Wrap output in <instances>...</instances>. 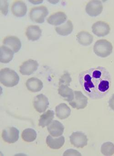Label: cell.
<instances>
[{
  "label": "cell",
  "mask_w": 114,
  "mask_h": 156,
  "mask_svg": "<svg viewBox=\"0 0 114 156\" xmlns=\"http://www.w3.org/2000/svg\"><path fill=\"white\" fill-rule=\"evenodd\" d=\"M81 87L92 99L103 98L111 87L110 73L105 67L98 66L82 72L79 76Z\"/></svg>",
  "instance_id": "6da1fadb"
},
{
  "label": "cell",
  "mask_w": 114,
  "mask_h": 156,
  "mask_svg": "<svg viewBox=\"0 0 114 156\" xmlns=\"http://www.w3.org/2000/svg\"><path fill=\"white\" fill-rule=\"evenodd\" d=\"M19 80V76L13 70L9 68H4L1 70L0 81L5 87H15L18 84Z\"/></svg>",
  "instance_id": "7a4b0ae2"
},
{
  "label": "cell",
  "mask_w": 114,
  "mask_h": 156,
  "mask_svg": "<svg viewBox=\"0 0 114 156\" xmlns=\"http://www.w3.org/2000/svg\"><path fill=\"white\" fill-rule=\"evenodd\" d=\"M113 46L106 40H99L96 41L94 46V51L97 56L105 58L112 53Z\"/></svg>",
  "instance_id": "3957f363"
},
{
  "label": "cell",
  "mask_w": 114,
  "mask_h": 156,
  "mask_svg": "<svg viewBox=\"0 0 114 156\" xmlns=\"http://www.w3.org/2000/svg\"><path fill=\"white\" fill-rule=\"evenodd\" d=\"M49 14L47 7L44 6L34 7L30 10L29 17L32 21L39 23H43Z\"/></svg>",
  "instance_id": "277c9868"
},
{
  "label": "cell",
  "mask_w": 114,
  "mask_h": 156,
  "mask_svg": "<svg viewBox=\"0 0 114 156\" xmlns=\"http://www.w3.org/2000/svg\"><path fill=\"white\" fill-rule=\"evenodd\" d=\"M69 103L73 108L82 109L87 106L88 98L81 91H74V99Z\"/></svg>",
  "instance_id": "5b68a950"
},
{
  "label": "cell",
  "mask_w": 114,
  "mask_h": 156,
  "mask_svg": "<svg viewBox=\"0 0 114 156\" xmlns=\"http://www.w3.org/2000/svg\"><path fill=\"white\" fill-rule=\"evenodd\" d=\"M2 136L5 142L9 144L14 143L18 140L19 131L16 128L10 127L3 130Z\"/></svg>",
  "instance_id": "8992f818"
},
{
  "label": "cell",
  "mask_w": 114,
  "mask_h": 156,
  "mask_svg": "<svg viewBox=\"0 0 114 156\" xmlns=\"http://www.w3.org/2000/svg\"><path fill=\"white\" fill-rule=\"evenodd\" d=\"M69 139L71 144L76 147L82 148L87 145V136L82 132H74L69 137Z\"/></svg>",
  "instance_id": "52a82bcc"
},
{
  "label": "cell",
  "mask_w": 114,
  "mask_h": 156,
  "mask_svg": "<svg viewBox=\"0 0 114 156\" xmlns=\"http://www.w3.org/2000/svg\"><path fill=\"white\" fill-rule=\"evenodd\" d=\"M33 106L34 108L39 113L44 112L49 106L48 98L43 94L37 95L33 100Z\"/></svg>",
  "instance_id": "ba28073f"
},
{
  "label": "cell",
  "mask_w": 114,
  "mask_h": 156,
  "mask_svg": "<svg viewBox=\"0 0 114 156\" xmlns=\"http://www.w3.org/2000/svg\"><path fill=\"white\" fill-rule=\"evenodd\" d=\"M103 9V5L99 1H91L87 4L86 11L91 17H96L101 14Z\"/></svg>",
  "instance_id": "9c48e42d"
},
{
  "label": "cell",
  "mask_w": 114,
  "mask_h": 156,
  "mask_svg": "<svg viewBox=\"0 0 114 156\" xmlns=\"http://www.w3.org/2000/svg\"><path fill=\"white\" fill-rule=\"evenodd\" d=\"M92 32L99 37H103L109 34L110 29L109 25L104 21H98L92 26Z\"/></svg>",
  "instance_id": "30bf717a"
},
{
  "label": "cell",
  "mask_w": 114,
  "mask_h": 156,
  "mask_svg": "<svg viewBox=\"0 0 114 156\" xmlns=\"http://www.w3.org/2000/svg\"><path fill=\"white\" fill-rule=\"evenodd\" d=\"M39 65V63L36 60H28L21 65L20 72L23 75H31L38 69Z\"/></svg>",
  "instance_id": "8fae6325"
},
{
  "label": "cell",
  "mask_w": 114,
  "mask_h": 156,
  "mask_svg": "<svg viewBox=\"0 0 114 156\" xmlns=\"http://www.w3.org/2000/svg\"><path fill=\"white\" fill-rule=\"evenodd\" d=\"M2 43L3 45L11 49L14 53L18 52L21 48V42L17 36H7L3 39Z\"/></svg>",
  "instance_id": "7c38bea8"
},
{
  "label": "cell",
  "mask_w": 114,
  "mask_h": 156,
  "mask_svg": "<svg viewBox=\"0 0 114 156\" xmlns=\"http://www.w3.org/2000/svg\"><path fill=\"white\" fill-rule=\"evenodd\" d=\"M47 129L52 136L58 137L63 135L65 127L62 123L58 120H53Z\"/></svg>",
  "instance_id": "4fadbf2b"
},
{
  "label": "cell",
  "mask_w": 114,
  "mask_h": 156,
  "mask_svg": "<svg viewBox=\"0 0 114 156\" xmlns=\"http://www.w3.org/2000/svg\"><path fill=\"white\" fill-rule=\"evenodd\" d=\"M11 11L16 17H22L27 13V6L25 2L22 1H16L12 5Z\"/></svg>",
  "instance_id": "5bb4252c"
},
{
  "label": "cell",
  "mask_w": 114,
  "mask_h": 156,
  "mask_svg": "<svg viewBox=\"0 0 114 156\" xmlns=\"http://www.w3.org/2000/svg\"><path fill=\"white\" fill-rule=\"evenodd\" d=\"M67 19V16L63 12H58L56 13L51 14L47 19V22L49 24L54 26L61 25L64 23Z\"/></svg>",
  "instance_id": "9a60e30c"
},
{
  "label": "cell",
  "mask_w": 114,
  "mask_h": 156,
  "mask_svg": "<svg viewBox=\"0 0 114 156\" xmlns=\"http://www.w3.org/2000/svg\"><path fill=\"white\" fill-rule=\"evenodd\" d=\"M41 29L38 25H30L26 29L25 34L29 40L36 41L39 39L42 35Z\"/></svg>",
  "instance_id": "2e32d148"
},
{
  "label": "cell",
  "mask_w": 114,
  "mask_h": 156,
  "mask_svg": "<svg viewBox=\"0 0 114 156\" xmlns=\"http://www.w3.org/2000/svg\"><path fill=\"white\" fill-rule=\"evenodd\" d=\"M26 86L28 90L32 92H39L43 87L42 81L35 77H32L28 79Z\"/></svg>",
  "instance_id": "e0dca14e"
},
{
  "label": "cell",
  "mask_w": 114,
  "mask_h": 156,
  "mask_svg": "<svg viewBox=\"0 0 114 156\" xmlns=\"http://www.w3.org/2000/svg\"><path fill=\"white\" fill-rule=\"evenodd\" d=\"M65 142V137L63 136L58 138H53L52 136L49 135L46 139L47 146L52 149L61 148L64 146Z\"/></svg>",
  "instance_id": "ac0fdd59"
},
{
  "label": "cell",
  "mask_w": 114,
  "mask_h": 156,
  "mask_svg": "<svg viewBox=\"0 0 114 156\" xmlns=\"http://www.w3.org/2000/svg\"><path fill=\"white\" fill-rule=\"evenodd\" d=\"M14 54V51L11 49L2 45L0 48V61L2 63H8L12 60Z\"/></svg>",
  "instance_id": "d6986e66"
},
{
  "label": "cell",
  "mask_w": 114,
  "mask_h": 156,
  "mask_svg": "<svg viewBox=\"0 0 114 156\" xmlns=\"http://www.w3.org/2000/svg\"><path fill=\"white\" fill-rule=\"evenodd\" d=\"M56 115L59 119H65L68 118L71 114L70 108L65 103H62L56 106L55 108Z\"/></svg>",
  "instance_id": "ffe728a7"
},
{
  "label": "cell",
  "mask_w": 114,
  "mask_h": 156,
  "mask_svg": "<svg viewBox=\"0 0 114 156\" xmlns=\"http://www.w3.org/2000/svg\"><path fill=\"white\" fill-rule=\"evenodd\" d=\"M78 41L83 46H89L93 41V36L89 33L86 31L79 32L76 35Z\"/></svg>",
  "instance_id": "44dd1931"
},
{
  "label": "cell",
  "mask_w": 114,
  "mask_h": 156,
  "mask_svg": "<svg viewBox=\"0 0 114 156\" xmlns=\"http://www.w3.org/2000/svg\"><path fill=\"white\" fill-rule=\"evenodd\" d=\"M58 93L64 98V99L68 102H70L74 98V91L69 87L66 85H59L58 88Z\"/></svg>",
  "instance_id": "7402d4cb"
},
{
  "label": "cell",
  "mask_w": 114,
  "mask_h": 156,
  "mask_svg": "<svg viewBox=\"0 0 114 156\" xmlns=\"http://www.w3.org/2000/svg\"><path fill=\"white\" fill-rule=\"evenodd\" d=\"M74 26L72 21L68 20L62 25L55 27L56 32L62 36H67L73 31Z\"/></svg>",
  "instance_id": "603a6c76"
},
{
  "label": "cell",
  "mask_w": 114,
  "mask_h": 156,
  "mask_svg": "<svg viewBox=\"0 0 114 156\" xmlns=\"http://www.w3.org/2000/svg\"><path fill=\"white\" fill-rule=\"evenodd\" d=\"M54 113L53 111L49 110L40 117L39 126L42 128L49 126L54 119Z\"/></svg>",
  "instance_id": "cb8c5ba5"
},
{
  "label": "cell",
  "mask_w": 114,
  "mask_h": 156,
  "mask_svg": "<svg viewBox=\"0 0 114 156\" xmlns=\"http://www.w3.org/2000/svg\"><path fill=\"white\" fill-rule=\"evenodd\" d=\"M37 136V133L35 130L32 129L28 128L22 131V138L25 142H32L36 140Z\"/></svg>",
  "instance_id": "d4e9b609"
},
{
  "label": "cell",
  "mask_w": 114,
  "mask_h": 156,
  "mask_svg": "<svg viewBox=\"0 0 114 156\" xmlns=\"http://www.w3.org/2000/svg\"><path fill=\"white\" fill-rule=\"evenodd\" d=\"M101 152L105 156H112L114 154V144L110 142L103 143L101 147Z\"/></svg>",
  "instance_id": "484cf974"
},
{
  "label": "cell",
  "mask_w": 114,
  "mask_h": 156,
  "mask_svg": "<svg viewBox=\"0 0 114 156\" xmlns=\"http://www.w3.org/2000/svg\"><path fill=\"white\" fill-rule=\"evenodd\" d=\"M72 82V78L70 76L69 73L65 71L61 78L59 79V85H66L69 87L70 84Z\"/></svg>",
  "instance_id": "4316f807"
},
{
  "label": "cell",
  "mask_w": 114,
  "mask_h": 156,
  "mask_svg": "<svg viewBox=\"0 0 114 156\" xmlns=\"http://www.w3.org/2000/svg\"><path fill=\"white\" fill-rule=\"evenodd\" d=\"M8 4L7 1H1V11L3 15L6 16L8 12Z\"/></svg>",
  "instance_id": "83f0119b"
},
{
  "label": "cell",
  "mask_w": 114,
  "mask_h": 156,
  "mask_svg": "<svg viewBox=\"0 0 114 156\" xmlns=\"http://www.w3.org/2000/svg\"><path fill=\"white\" fill-rule=\"evenodd\" d=\"M63 156H82L78 151L74 149H68L64 152Z\"/></svg>",
  "instance_id": "f1b7e54d"
},
{
  "label": "cell",
  "mask_w": 114,
  "mask_h": 156,
  "mask_svg": "<svg viewBox=\"0 0 114 156\" xmlns=\"http://www.w3.org/2000/svg\"><path fill=\"white\" fill-rule=\"evenodd\" d=\"M109 108L114 111V94L111 96L109 101Z\"/></svg>",
  "instance_id": "f546056e"
}]
</instances>
